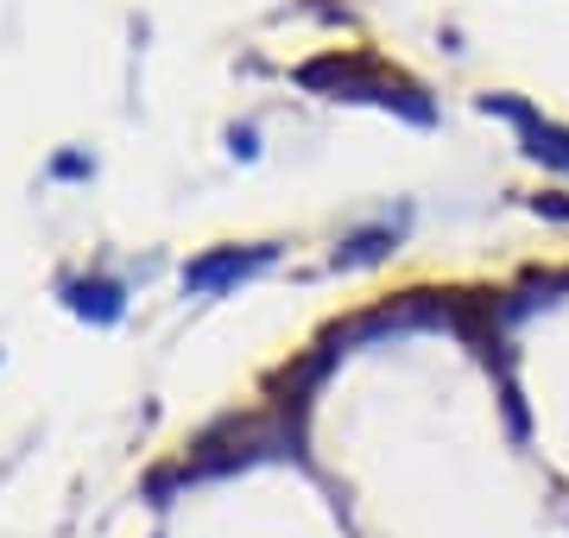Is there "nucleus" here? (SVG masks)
<instances>
[{"instance_id":"obj_6","label":"nucleus","mask_w":569,"mask_h":538,"mask_svg":"<svg viewBox=\"0 0 569 538\" xmlns=\"http://www.w3.org/2000/svg\"><path fill=\"white\" fill-rule=\"evenodd\" d=\"M531 216H545V222H569V197H563V190H538V197H531Z\"/></svg>"},{"instance_id":"obj_1","label":"nucleus","mask_w":569,"mask_h":538,"mask_svg":"<svg viewBox=\"0 0 569 538\" xmlns=\"http://www.w3.org/2000/svg\"><path fill=\"white\" fill-rule=\"evenodd\" d=\"M406 228H411V209L406 203L392 209V216H380V222L348 228L342 241H336V267H380V260H392L399 241H406Z\"/></svg>"},{"instance_id":"obj_3","label":"nucleus","mask_w":569,"mask_h":538,"mask_svg":"<svg viewBox=\"0 0 569 538\" xmlns=\"http://www.w3.org/2000/svg\"><path fill=\"white\" fill-rule=\"evenodd\" d=\"M367 102H380L387 114H399L406 127H437V102H430V89L411 83V77H399V70H387L380 83L367 89Z\"/></svg>"},{"instance_id":"obj_5","label":"nucleus","mask_w":569,"mask_h":538,"mask_svg":"<svg viewBox=\"0 0 569 538\" xmlns=\"http://www.w3.org/2000/svg\"><path fill=\"white\" fill-rule=\"evenodd\" d=\"M475 108H481L488 121H507L512 133H526V127L538 121V114H545L538 102H526V96H512V89H488V96H475Z\"/></svg>"},{"instance_id":"obj_4","label":"nucleus","mask_w":569,"mask_h":538,"mask_svg":"<svg viewBox=\"0 0 569 538\" xmlns=\"http://www.w3.org/2000/svg\"><path fill=\"white\" fill-rule=\"evenodd\" d=\"M526 140V152L538 159L545 171H557V178H569V127L563 121H550V114H538V121L519 133Z\"/></svg>"},{"instance_id":"obj_7","label":"nucleus","mask_w":569,"mask_h":538,"mask_svg":"<svg viewBox=\"0 0 569 538\" xmlns=\"http://www.w3.org/2000/svg\"><path fill=\"white\" fill-rule=\"evenodd\" d=\"M228 140H234V152H241V159H253V152H260V133H253V127H234Z\"/></svg>"},{"instance_id":"obj_2","label":"nucleus","mask_w":569,"mask_h":538,"mask_svg":"<svg viewBox=\"0 0 569 538\" xmlns=\"http://www.w3.org/2000/svg\"><path fill=\"white\" fill-rule=\"evenodd\" d=\"M272 260H279V248H222V253H209V260H197V267L183 272V286L190 291H222V286H241V279L266 272Z\"/></svg>"}]
</instances>
